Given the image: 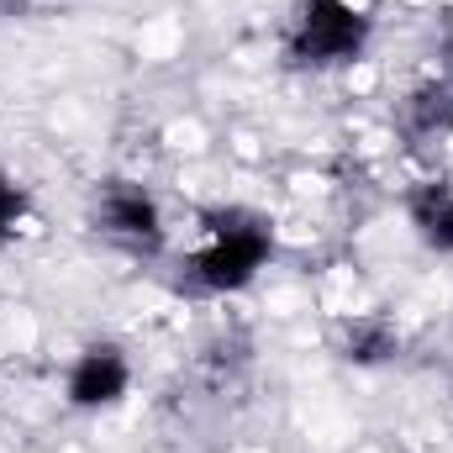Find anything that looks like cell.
<instances>
[{
    "label": "cell",
    "mask_w": 453,
    "mask_h": 453,
    "mask_svg": "<svg viewBox=\"0 0 453 453\" xmlns=\"http://www.w3.org/2000/svg\"><path fill=\"white\" fill-rule=\"evenodd\" d=\"M269 258H274L269 217H258L248 206H222V211H206V248L196 253L190 274L201 290L232 296V290H248Z\"/></svg>",
    "instance_id": "6da1fadb"
},
{
    "label": "cell",
    "mask_w": 453,
    "mask_h": 453,
    "mask_svg": "<svg viewBox=\"0 0 453 453\" xmlns=\"http://www.w3.org/2000/svg\"><path fill=\"white\" fill-rule=\"evenodd\" d=\"M369 48V16L353 0H301L290 27V64L301 69H338Z\"/></svg>",
    "instance_id": "7a4b0ae2"
},
{
    "label": "cell",
    "mask_w": 453,
    "mask_h": 453,
    "mask_svg": "<svg viewBox=\"0 0 453 453\" xmlns=\"http://www.w3.org/2000/svg\"><path fill=\"white\" fill-rule=\"evenodd\" d=\"M90 222H96V232H106L111 242H127V248L164 242V211L137 180H106L90 201Z\"/></svg>",
    "instance_id": "3957f363"
},
{
    "label": "cell",
    "mask_w": 453,
    "mask_h": 453,
    "mask_svg": "<svg viewBox=\"0 0 453 453\" xmlns=\"http://www.w3.org/2000/svg\"><path fill=\"white\" fill-rule=\"evenodd\" d=\"M127 390H132V364L116 342H90L69 364V380H64V395L74 411H106Z\"/></svg>",
    "instance_id": "277c9868"
},
{
    "label": "cell",
    "mask_w": 453,
    "mask_h": 453,
    "mask_svg": "<svg viewBox=\"0 0 453 453\" xmlns=\"http://www.w3.org/2000/svg\"><path fill=\"white\" fill-rule=\"evenodd\" d=\"M406 222H411L422 248L453 253V185L449 180H422L406 196Z\"/></svg>",
    "instance_id": "5b68a950"
},
{
    "label": "cell",
    "mask_w": 453,
    "mask_h": 453,
    "mask_svg": "<svg viewBox=\"0 0 453 453\" xmlns=\"http://www.w3.org/2000/svg\"><path fill=\"white\" fill-rule=\"evenodd\" d=\"M395 348H401V333L385 317H353L342 327V358H353V364H385Z\"/></svg>",
    "instance_id": "8992f818"
},
{
    "label": "cell",
    "mask_w": 453,
    "mask_h": 453,
    "mask_svg": "<svg viewBox=\"0 0 453 453\" xmlns=\"http://www.w3.org/2000/svg\"><path fill=\"white\" fill-rule=\"evenodd\" d=\"M411 116H417V132H453V96L449 90H422L411 101Z\"/></svg>",
    "instance_id": "52a82bcc"
},
{
    "label": "cell",
    "mask_w": 453,
    "mask_h": 453,
    "mask_svg": "<svg viewBox=\"0 0 453 453\" xmlns=\"http://www.w3.org/2000/svg\"><path fill=\"white\" fill-rule=\"evenodd\" d=\"M21 217H27V196H21V185L0 169V237H11Z\"/></svg>",
    "instance_id": "ba28073f"
},
{
    "label": "cell",
    "mask_w": 453,
    "mask_h": 453,
    "mask_svg": "<svg viewBox=\"0 0 453 453\" xmlns=\"http://www.w3.org/2000/svg\"><path fill=\"white\" fill-rule=\"evenodd\" d=\"M449 69H453V27H449Z\"/></svg>",
    "instance_id": "9c48e42d"
},
{
    "label": "cell",
    "mask_w": 453,
    "mask_h": 453,
    "mask_svg": "<svg viewBox=\"0 0 453 453\" xmlns=\"http://www.w3.org/2000/svg\"><path fill=\"white\" fill-rule=\"evenodd\" d=\"M5 5H11V0H0V16H5Z\"/></svg>",
    "instance_id": "30bf717a"
}]
</instances>
